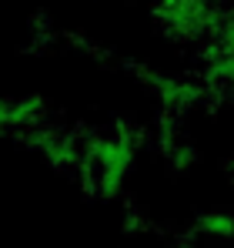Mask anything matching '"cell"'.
<instances>
[{"mask_svg": "<svg viewBox=\"0 0 234 248\" xmlns=\"http://www.w3.org/2000/svg\"><path fill=\"white\" fill-rule=\"evenodd\" d=\"M40 101L37 97H17V101H3L0 121L10 131H34V124L40 121Z\"/></svg>", "mask_w": 234, "mask_h": 248, "instance_id": "1", "label": "cell"}, {"mask_svg": "<svg viewBox=\"0 0 234 248\" xmlns=\"http://www.w3.org/2000/svg\"><path fill=\"white\" fill-rule=\"evenodd\" d=\"M194 232L197 235H207V238L228 242V238H234V215H228V211H207V215H201L194 221Z\"/></svg>", "mask_w": 234, "mask_h": 248, "instance_id": "2", "label": "cell"}, {"mask_svg": "<svg viewBox=\"0 0 234 248\" xmlns=\"http://www.w3.org/2000/svg\"><path fill=\"white\" fill-rule=\"evenodd\" d=\"M211 47H218L224 54H234V14L231 17H221L218 31L211 34Z\"/></svg>", "mask_w": 234, "mask_h": 248, "instance_id": "3", "label": "cell"}]
</instances>
